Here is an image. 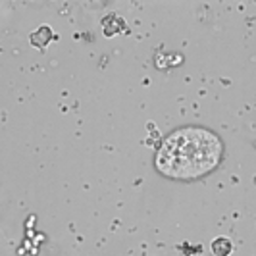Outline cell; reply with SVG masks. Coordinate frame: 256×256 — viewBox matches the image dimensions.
Instances as JSON below:
<instances>
[{"instance_id": "1", "label": "cell", "mask_w": 256, "mask_h": 256, "mask_svg": "<svg viewBox=\"0 0 256 256\" xmlns=\"http://www.w3.org/2000/svg\"><path fill=\"white\" fill-rule=\"evenodd\" d=\"M222 142L208 129L183 128L174 131L156 156L158 170L176 180H192L218 166Z\"/></svg>"}]
</instances>
